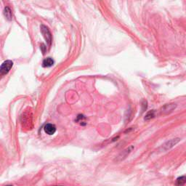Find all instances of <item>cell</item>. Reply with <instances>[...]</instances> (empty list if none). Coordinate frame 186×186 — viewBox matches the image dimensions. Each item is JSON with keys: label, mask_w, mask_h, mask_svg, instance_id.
I'll return each instance as SVG.
<instances>
[{"label": "cell", "mask_w": 186, "mask_h": 186, "mask_svg": "<svg viewBox=\"0 0 186 186\" xmlns=\"http://www.w3.org/2000/svg\"><path fill=\"white\" fill-rule=\"evenodd\" d=\"M44 130L46 134L52 135L55 133L56 127L52 124H47L44 127Z\"/></svg>", "instance_id": "cell-5"}, {"label": "cell", "mask_w": 186, "mask_h": 186, "mask_svg": "<svg viewBox=\"0 0 186 186\" xmlns=\"http://www.w3.org/2000/svg\"><path fill=\"white\" fill-rule=\"evenodd\" d=\"M6 186H12V185H6Z\"/></svg>", "instance_id": "cell-12"}, {"label": "cell", "mask_w": 186, "mask_h": 186, "mask_svg": "<svg viewBox=\"0 0 186 186\" xmlns=\"http://www.w3.org/2000/svg\"><path fill=\"white\" fill-rule=\"evenodd\" d=\"M41 34H43V37H44L45 40H46L47 41V43L48 46H50L52 43V34L51 33H50L49 28L47 26H44V25H41Z\"/></svg>", "instance_id": "cell-2"}, {"label": "cell", "mask_w": 186, "mask_h": 186, "mask_svg": "<svg viewBox=\"0 0 186 186\" xmlns=\"http://www.w3.org/2000/svg\"><path fill=\"white\" fill-rule=\"evenodd\" d=\"M186 182V178L185 176L180 177L177 179L176 181V185L177 186H184Z\"/></svg>", "instance_id": "cell-8"}, {"label": "cell", "mask_w": 186, "mask_h": 186, "mask_svg": "<svg viewBox=\"0 0 186 186\" xmlns=\"http://www.w3.org/2000/svg\"><path fill=\"white\" fill-rule=\"evenodd\" d=\"M175 108H176V104H167L162 108L161 112L163 114H169L174 111Z\"/></svg>", "instance_id": "cell-4"}, {"label": "cell", "mask_w": 186, "mask_h": 186, "mask_svg": "<svg viewBox=\"0 0 186 186\" xmlns=\"http://www.w3.org/2000/svg\"><path fill=\"white\" fill-rule=\"evenodd\" d=\"M12 66H13V63L11 60H6L2 64V66H0V76H5L7 73H8V72L10 71Z\"/></svg>", "instance_id": "cell-1"}, {"label": "cell", "mask_w": 186, "mask_h": 186, "mask_svg": "<svg viewBox=\"0 0 186 186\" xmlns=\"http://www.w3.org/2000/svg\"><path fill=\"white\" fill-rule=\"evenodd\" d=\"M4 14H5V17L7 18V19H8V20H11L12 19V13L11 10H10V8H9V7H6V8H5Z\"/></svg>", "instance_id": "cell-9"}, {"label": "cell", "mask_w": 186, "mask_h": 186, "mask_svg": "<svg viewBox=\"0 0 186 186\" xmlns=\"http://www.w3.org/2000/svg\"><path fill=\"white\" fill-rule=\"evenodd\" d=\"M134 148V147L133 146H130V147H129L128 148L125 149L124 151H122V153H121L120 155L118 156L119 158H120V161H122L124 159V158H125L126 157H127V155H129V153H131V151H132V149Z\"/></svg>", "instance_id": "cell-6"}, {"label": "cell", "mask_w": 186, "mask_h": 186, "mask_svg": "<svg viewBox=\"0 0 186 186\" xmlns=\"http://www.w3.org/2000/svg\"><path fill=\"white\" fill-rule=\"evenodd\" d=\"M55 186H63V185H55Z\"/></svg>", "instance_id": "cell-11"}, {"label": "cell", "mask_w": 186, "mask_h": 186, "mask_svg": "<svg viewBox=\"0 0 186 186\" xmlns=\"http://www.w3.org/2000/svg\"><path fill=\"white\" fill-rule=\"evenodd\" d=\"M155 116V111H149L148 113H147V114L145 115V120L148 121V120H150V119L154 118Z\"/></svg>", "instance_id": "cell-10"}, {"label": "cell", "mask_w": 186, "mask_h": 186, "mask_svg": "<svg viewBox=\"0 0 186 186\" xmlns=\"http://www.w3.org/2000/svg\"><path fill=\"white\" fill-rule=\"evenodd\" d=\"M54 64L53 59L51 57H47V58L44 59L42 62V66L44 68L51 67L52 65Z\"/></svg>", "instance_id": "cell-7"}, {"label": "cell", "mask_w": 186, "mask_h": 186, "mask_svg": "<svg viewBox=\"0 0 186 186\" xmlns=\"http://www.w3.org/2000/svg\"><path fill=\"white\" fill-rule=\"evenodd\" d=\"M180 141V139L179 138H175V139H172V140H169V141H168L166 142V143H164L163 145H162V148L163 151H167V150L173 147V146L176 145L178 142H179Z\"/></svg>", "instance_id": "cell-3"}]
</instances>
